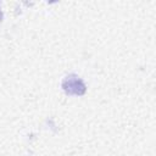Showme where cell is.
Returning a JSON list of instances; mask_svg holds the SVG:
<instances>
[{
	"label": "cell",
	"mask_w": 156,
	"mask_h": 156,
	"mask_svg": "<svg viewBox=\"0 0 156 156\" xmlns=\"http://www.w3.org/2000/svg\"><path fill=\"white\" fill-rule=\"evenodd\" d=\"M63 89L68 94H76V95H82L85 91V85L84 83L76 76H69L63 80Z\"/></svg>",
	"instance_id": "1"
}]
</instances>
